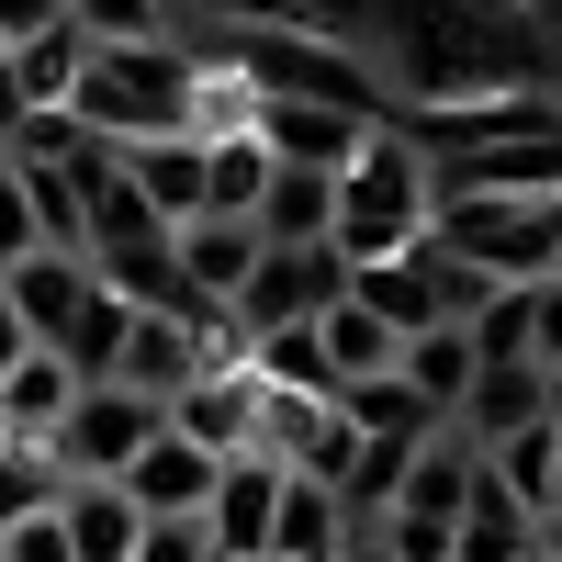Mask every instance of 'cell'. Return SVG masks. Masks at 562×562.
I'll return each instance as SVG.
<instances>
[{"mask_svg": "<svg viewBox=\"0 0 562 562\" xmlns=\"http://www.w3.org/2000/svg\"><path fill=\"white\" fill-rule=\"evenodd\" d=\"M192 102H203V57L192 45H90V68L68 90V113L102 135V147H147V135H192Z\"/></svg>", "mask_w": 562, "mask_h": 562, "instance_id": "1", "label": "cell"}, {"mask_svg": "<svg viewBox=\"0 0 562 562\" xmlns=\"http://www.w3.org/2000/svg\"><path fill=\"white\" fill-rule=\"evenodd\" d=\"M428 214H439L428 147H416L405 124H383V135L338 169V225H326V248H338L349 270H383V259H405V248H428Z\"/></svg>", "mask_w": 562, "mask_h": 562, "instance_id": "2", "label": "cell"}, {"mask_svg": "<svg viewBox=\"0 0 562 562\" xmlns=\"http://www.w3.org/2000/svg\"><path fill=\"white\" fill-rule=\"evenodd\" d=\"M428 248H450L461 270L506 281V293H540L562 270V192H439Z\"/></svg>", "mask_w": 562, "mask_h": 562, "instance_id": "3", "label": "cell"}, {"mask_svg": "<svg viewBox=\"0 0 562 562\" xmlns=\"http://www.w3.org/2000/svg\"><path fill=\"white\" fill-rule=\"evenodd\" d=\"M214 57H225V79H237L248 102H326V113L383 124V90H371L338 45H315V34H293V23H237Z\"/></svg>", "mask_w": 562, "mask_h": 562, "instance_id": "4", "label": "cell"}, {"mask_svg": "<svg viewBox=\"0 0 562 562\" xmlns=\"http://www.w3.org/2000/svg\"><path fill=\"white\" fill-rule=\"evenodd\" d=\"M473 484H484V450L461 428H439L405 461V484H394L383 518H371V540H383L394 562H450V529H461V506H473Z\"/></svg>", "mask_w": 562, "mask_h": 562, "instance_id": "5", "label": "cell"}, {"mask_svg": "<svg viewBox=\"0 0 562 562\" xmlns=\"http://www.w3.org/2000/svg\"><path fill=\"white\" fill-rule=\"evenodd\" d=\"M338 304H349V259L338 248H259L248 293L225 304V338H237V360H248L259 338H304V326L338 315Z\"/></svg>", "mask_w": 562, "mask_h": 562, "instance_id": "6", "label": "cell"}, {"mask_svg": "<svg viewBox=\"0 0 562 562\" xmlns=\"http://www.w3.org/2000/svg\"><path fill=\"white\" fill-rule=\"evenodd\" d=\"M158 428H169V405L124 394V383H79L68 428L45 439V450H57V473H68V484H124V473H135V450H147Z\"/></svg>", "mask_w": 562, "mask_h": 562, "instance_id": "7", "label": "cell"}, {"mask_svg": "<svg viewBox=\"0 0 562 562\" xmlns=\"http://www.w3.org/2000/svg\"><path fill=\"white\" fill-rule=\"evenodd\" d=\"M281 484H293V473H281L270 450H237V461L214 473V506H203V551H214V562H270Z\"/></svg>", "mask_w": 562, "mask_h": 562, "instance_id": "8", "label": "cell"}, {"mask_svg": "<svg viewBox=\"0 0 562 562\" xmlns=\"http://www.w3.org/2000/svg\"><path fill=\"white\" fill-rule=\"evenodd\" d=\"M248 135L270 147V169H326L338 180L383 124H360V113H326V102H248Z\"/></svg>", "mask_w": 562, "mask_h": 562, "instance_id": "9", "label": "cell"}, {"mask_svg": "<svg viewBox=\"0 0 562 562\" xmlns=\"http://www.w3.org/2000/svg\"><path fill=\"white\" fill-rule=\"evenodd\" d=\"M169 428L192 439V450H214V461H237V450H259V371L248 360H214L192 394L169 405Z\"/></svg>", "mask_w": 562, "mask_h": 562, "instance_id": "10", "label": "cell"}, {"mask_svg": "<svg viewBox=\"0 0 562 562\" xmlns=\"http://www.w3.org/2000/svg\"><path fill=\"white\" fill-rule=\"evenodd\" d=\"M214 473H225L214 450H192L180 428H158L147 450H135L124 495H135V518H203V506H214Z\"/></svg>", "mask_w": 562, "mask_h": 562, "instance_id": "11", "label": "cell"}, {"mask_svg": "<svg viewBox=\"0 0 562 562\" xmlns=\"http://www.w3.org/2000/svg\"><path fill=\"white\" fill-rule=\"evenodd\" d=\"M169 259H180V281L225 315L248 293V270H259V225H237V214H192V225H169Z\"/></svg>", "mask_w": 562, "mask_h": 562, "instance_id": "12", "label": "cell"}, {"mask_svg": "<svg viewBox=\"0 0 562 562\" xmlns=\"http://www.w3.org/2000/svg\"><path fill=\"white\" fill-rule=\"evenodd\" d=\"M394 383L439 416V428H461V405H473V383H484V360H473V338L461 326H428V338H405V360H394Z\"/></svg>", "mask_w": 562, "mask_h": 562, "instance_id": "13", "label": "cell"}, {"mask_svg": "<svg viewBox=\"0 0 562 562\" xmlns=\"http://www.w3.org/2000/svg\"><path fill=\"white\" fill-rule=\"evenodd\" d=\"M124 180H135V203L158 225H192L203 214V135H147V147H124Z\"/></svg>", "mask_w": 562, "mask_h": 562, "instance_id": "14", "label": "cell"}, {"mask_svg": "<svg viewBox=\"0 0 562 562\" xmlns=\"http://www.w3.org/2000/svg\"><path fill=\"white\" fill-rule=\"evenodd\" d=\"M540 551V518L518 506V484H495V461H484V484L473 506H461V529H450V562H529Z\"/></svg>", "mask_w": 562, "mask_h": 562, "instance_id": "15", "label": "cell"}, {"mask_svg": "<svg viewBox=\"0 0 562 562\" xmlns=\"http://www.w3.org/2000/svg\"><path fill=\"white\" fill-rule=\"evenodd\" d=\"M326 225H338V180H326V169H270L259 248H326Z\"/></svg>", "mask_w": 562, "mask_h": 562, "instance_id": "16", "label": "cell"}, {"mask_svg": "<svg viewBox=\"0 0 562 562\" xmlns=\"http://www.w3.org/2000/svg\"><path fill=\"white\" fill-rule=\"evenodd\" d=\"M540 416H551V371L506 360V371H484V383H473V405H461V439H473V450H495V439L540 428Z\"/></svg>", "mask_w": 562, "mask_h": 562, "instance_id": "17", "label": "cell"}, {"mask_svg": "<svg viewBox=\"0 0 562 562\" xmlns=\"http://www.w3.org/2000/svg\"><path fill=\"white\" fill-rule=\"evenodd\" d=\"M68 562H135V540H147V518H135L124 484H68Z\"/></svg>", "mask_w": 562, "mask_h": 562, "instance_id": "18", "label": "cell"}, {"mask_svg": "<svg viewBox=\"0 0 562 562\" xmlns=\"http://www.w3.org/2000/svg\"><path fill=\"white\" fill-rule=\"evenodd\" d=\"M68 405H79V371H68L57 349H34L12 383H0V439H57Z\"/></svg>", "mask_w": 562, "mask_h": 562, "instance_id": "19", "label": "cell"}, {"mask_svg": "<svg viewBox=\"0 0 562 562\" xmlns=\"http://www.w3.org/2000/svg\"><path fill=\"white\" fill-rule=\"evenodd\" d=\"M315 349H326V383H383V371L405 360V338H394V326L383 315H371V304H338V315H315Z\"/></svg>", "mask_w": 562, "mask_h": 562, "instance_id": "20", "label": "cell"}, {"mask_svg": "<svg viewBox=\"0 0 562 562\" xmlns=\"http://www.w3.org/2000/svg\"><path fill=\"white\" fill-rule=\"evenodd\" d=\"M0 293H12V315L34 326V349H57V338H68V315L90 304V259H23Z\"/></svg>", "mask_w": 562, "mask_h": 562, "instance_id": "21", "label": "cell"}, {"mask_svg": "<svg viewBox=\"0 0 562 562\" xmlns=\"http://www.w3.org/2000/svg\"><path fill=\"white\" fill-rule=\"evenodd\" d=\"M79 68H90V34H79V23H45V34H23V45H12V90H23V113H68Z\"/></svg>", "mask_w": 562, "mask_h": 562, "instance_id": "22", "label": "cell"}, {"mask_svg": "<svg viewBox=\"0 0 562 562\" xmlns=\"http://www.w3.org/2000/svg\"><path fill=\"white\" fill-rule=\"evenodd\" d=\"M338 540H349V506L293 473L281 484V518H270V562H338Z\"/></svg>", "mask_w": 562, "mask_h": 562, "instance_id": "23", "label": "cell"}, {"mask_svg": "<svg viewBox=\"0 0 562 562\" xmlns=\"http://www.w3.org/2000/svg\"><path fill=\"white\" fill-rule=\"evenodd\" d=\"M259 192H270V147L259 135H203V214L259 225Z\"/></svg>", "mask_w": 562, "mask_h": 562, "instance_id": "24", "label": "cell"}, {"mask_svg": "<svg viewBox=\"0 0 562 562\" xmlns=\"http://www.w3.org/2000/svg\"><path fill=\"white\" fill-rule=\"evenodd\" d=\"M68 506V473H57V450L45 439H0V529H23V518H57Z\"/></svg>", "mask_w": 562, "mask_h": 562, "instance_id": "25", "label": "cell"}, {"mask_svg": "<svg viewBox=\"0 0 562 562\" xmlns=\"http://www.w3.org/2000/svg\"><path fill=\"white\" fill-rule=\"evenodd\" d=\"M124 326H135V315H124V304L102 293V281H90V304L68 315V338H57V360L79 371V383H113V360H124Z\"/></svg>", "mask_w": 562, "mask_h": 562, "instance_id": "26", "label": "cell"}, {"mask_svg": "<svg viewBox=\"0 0 562 562\" xmlns=\"http://www.w3.org/2000/svg\"><path fill=\"white\" fill-rule=\"evenodd\" d=\"M338 416H349L360 439H439V416L416 405V394L394 383V371H383V383H349V394H338Z\"/></svg>", "mask_w": 562, "mask_h": 562, "instance_id": "27", "label": "cell"}, {"mask_svg": "<svg viewBox=\"0 0 562 562\" xmlns=\"http://www.w3.org/2000/svg\"><path fill=\"white\" fill-rule=\"evenodd\" d=\"M68 23H79L90 45H147V34L169 23V0H68Z\"/></svg>", "mask_w": 562, "mask_h": 562, "instance_id": "28", "label": "cell"}, {"mask_svg": "<svg viewBox=\"0 0 562 562\" xmlns=\"http://www.w3.org/2000/svg\"><path fill=\"white\" fill-rule=\"evenodd\" d=\"M23 259H45V237H34V192H23V169L0 158V281H12Z\"/></svg>", "mask_w": 562, "mask_h": 562, "instance_id": "29", "label": "cell"}, {"mask_svg": "<svg viewBox=\"0 0 562 562\" xmlns=\"http://www.w3.org/2000/svg\"><path fill=\"white\" fill-rule=\"evenodd\" d=\"M135 562H214V551H203V518H147Z\"/></svg>", "mask_w": 562, "mask_h": 562, "instance_id": "30", "label": "cell"}, {"mask_svg": "<svg viewBox=\"0 0 562 562\" xmlns=\"http://www.w3.org/2000/svg\"><path fill=\"white\" fill-rule=\"evenodd\" d=\"M0 562H68V518H23V529H0Z\"/></svg>", "mask_w": 562, "mask_h": 562, "instance_id": "31", "label": "cell"}, {"mask_svg": "<svg viewBox=\"0 0 562 562\" xmlns=\"http://www.w3.org/2000/svg\"><path fill=\"white\" fill-rule=\"evenodd\" d=\"M529 360L562 371V281H540V293H529Z\"/></svg>", "mask_w": 562, "mask_h": 562, "instance_id": "32", "label": "cell"}, {"mask_svg": "<svg viewBox=\"0 0 562 562\" xmlns=\"http://www.w3.org/2000/svg\"><path fill=\"white\" fill-rule=\"evenodd\" d=\"M45 23H68V0H0V57H12L23 34H45Z\"/></svg>", "mask_w": 562, "mask_h": 562, "instance_id": "33", "label": "cell"}, {"mask_svg": "<svg viewBox=\"0 0 562 562\" xmlns=\"http://www.w3.org/2000/svg\"><path fill=\"white\" fill-rule=\"evenodd\" d=\"M169 12H203L214 34H237V23H270V0H169Z\"/></svg>", "mask_w": 562, "mask_h": 562, "instance_id": "34", "label": "cell"}, {"mask_svg": "<svg viewBox=\"0 0 562 562\" xmlns=\"http://www.w3.org/2000/svg\"><path fill=\"white\" fill-rule=\"evenodd\" d=\"M23 360H34V326L12 315V293H0V383H12V371H23Z\"/></svg>", "mask_w": 562, "mask_h": 562, "instance_id": "35", "label": "cell"}, {"mask_svg": "<svg viewBox=\"0 0 562 562\" xmlns=\"http://www.w3.org/2000/svg\"><path fill=\"white\" fill-rule=\"evenodd\" d=\"M23 124H34V113H23V90H12V57H0V158L23 147Z\"/></svg>", "mask_w": 562, "mask_h": 562, "instance_id": "36", "label": "cell"}, {"mask_svg": "<svg viewBox=\"0 0 562 562\" xmlns=\"http://www.w3.org/2000/svg\"><path fill=\"white\" fill-rule=\"evenodd\" d=\"M338 562H394V551L371 540V529H349V540H338Z\"/></svg>", "mask_w": 562, "mask_h": 562, "instance_id": "37", "label": "cell"}, {"mask_svg": "<svg viewBox=\"0 0 562 562\" xmlns=\"http://www.w3.org/2000/svg\"><path fill=\"white\" fill-rule=\"evenodd\" d=\"M540 518H562V450H551V484H540Z\"/></svg>", "mask_w": 562, "mask_h": 562, "instance_id": "38", "label": "cell"}, {"mask_svg": "<svg viewBox=\"0 0 562 562\" xmlns=\"http://www.w3.org/2000/svg\"><path fill=\"white\" fill-rule=\"evenodd\" d=\"M540 551H551V562H562V518H540Z\"/></svg>", "mask_w": 562, "mask_h": 562, "instance_id": "39", "label": "cell"}, {"mask_svg": "<svg viewBox=\"0 0 562 562\" xmlns=\"http://www.w3.org/2000/svg\"><path fill=\"white\" fill-rule=\"evenodd\" d=\"M551 416H562V371H551Z\"/></svg>", "mask_w": 562, "mask_h": 562, "instance_id": "40", "label": "cell"}, {"mask_svg": "<svg viewBox=\"0 0 562 562\" xmlns=\"http://www.w3.org/2000/svg\"><path fill=\"white\" fill-rule=\"evenodd\" d=\"M529 562H551V551H529Z\"/></svg>", "mask_w": 562, "mask_h": 562, "instance_id": "41", "label": "cell"}, {"mask_svg": "<svg viewBox=\"0 0 562 562\" xmlns=\"http://www.w3.org/2000/svg\"><path fill=\"white\" fill-rule=\"evenodd\" d=\"M551 281H562V270H551Z\"/></svg>", "mask_w": 562, "mask_h": 562, "instance_id": "42", "label": "cell"}]
</instances>
